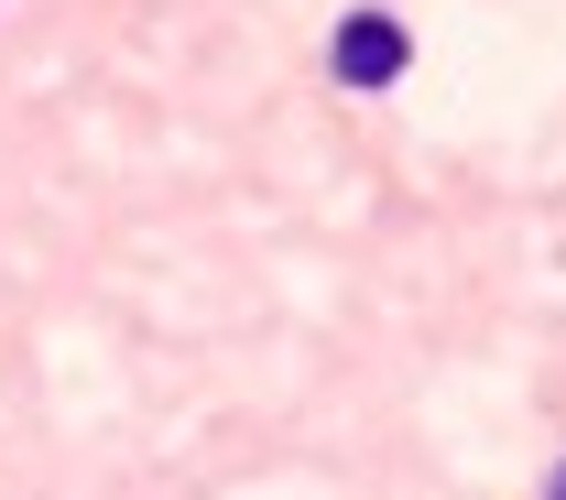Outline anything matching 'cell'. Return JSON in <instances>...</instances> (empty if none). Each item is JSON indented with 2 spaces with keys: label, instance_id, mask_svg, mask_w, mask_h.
I'll use <instances>...</instances> for the list:
<instances>
[{
  "label": "cell",
  "instance_id": "6da1fadb",
  "mask_svg": "<svg viewBox=\"0 0 566 500\" xmlns=\"http://www.w3.org/2000/svg\"><path fill=\"white\" fill-rule=\"evenodd\" d=\"M403 55H415V44H403L392 11H349V22H338V87H392Z\"/></svg>",
  "mask_w": 566,
  "mask_h": 500
},
{
  "label": "cell",
  "instance_id": "7a4b0ae2",
  "mask_svg": "<svg viewBox=\"0 0 566 500\" xmlns=\"http://www.w3.org/2000/svg\"><path fill=\"white\" fill-rule=\"evenodd\" d=\"M545 500H566V468H556V490H545Z\"/></svg>",
  "mask_w": 566,
  "mask_h": 500
}]
</instances>
